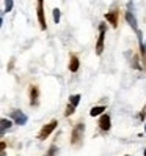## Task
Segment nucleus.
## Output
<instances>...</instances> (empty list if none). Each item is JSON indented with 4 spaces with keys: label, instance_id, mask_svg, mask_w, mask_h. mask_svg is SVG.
<instances>
[{
    "label": "nucleus",
    "instance_id": "obj_1",
    "mask_svg": "<svg viewBox=\"0 0 146 156\" xmlns=\"http://www.w3.org/2000/svg\"><path fill=\"white\" fill-rule=\"evenodd\" d=\"M85 133V125L83 123H77L76 128L72 129V137H71V144H79L80 139L83 137Z\"/></svg>",
    "mask_w": 146,
    "mask_h": 156
},
{
    "label": "nucleus",
    "instance_id": "obj_2",
    "mask_svg": "<svg viewBox=\"0 0 146 156\" xmlns=\"http://www.w3.org/2000/svg\"><path fill=\"white\" fill-rule=\"evenodd\" d=\"M57 125H58V122H57V120H52V122H50L49 125H46V126L42 128V129L39 131V136H38V139H39V140H44L46 137H47V136H49V134H50V133H52V131H53V129H55V128H57Z\"/></svg>",
    "mask_w": 146,
    "mask_h": 156
},
{
    "label": "nucleus",
    "instance_id": "obj_3",
    "mask_svg": "<svg viewBox=\"0 0 146 156\" xmlns=\"http://www.w3.org/2000/svg\"><path fill=\"white\" fill-rule=\"evenodd\" d=\"M104 36H105V27L101 25V33H99V40H97V44H96V54L101 55L102 51H104Z\"/></svg>",
    "mask_w": 146,
    "mask_h": 156
},
{
    "label": "nucleus",
    "instance_id": "obj_4",
    "mask_svg": "<svg viewBox=\"0 0 146 156\" xmlns=\"http://www.w3.org/2000/svg\"><path fill=\"white\" fill-rule=\"evenodd\" d=\"M99 126H101L102 131H108V129H110V117H108V114L101 115V118H99Z\"/></svg>",
    "mask_w": 146,
    "mask_h": 156
},
{
    "label": "nucleus",
    "instance_id": "obj_5",
    "mask_svg": "<svg viewBox=\"0 0 146 156\" xmlns=\"http://www.w3.org/2000/svg\"><path fill=\"white\" fill-rule=\"evenodd\" d=\"M38 98H39V90L36 85H32L30 88V104L32 106H36L38 104Z\"/></svg>",
    "mask_w": 146,
    "mask_h": 156
},
{
    "label": "nucleus",
    "instance_id": "obj_6",
    "mask_svg": "<svg viewBox=\"0 0 146 156\" xmlns=\"http://www.w3.org/2000/svg\"><path fill=\"white\" fill-rule=\"evenodd\" d=\"M11 117L14 118V122H16L17 125H25V123H27V117H25L21 111H13V112H11Z\"/></svg>",
    "mask_w": 146,
    "mask_h": 156
},
{
    "label": "nucleus",
    "instance_id": "obj_7",
    "mask_svg": "<svg viewBox=\"0 0 146 156\" xmlns=\"http://www.w3.org/2000/svg\"><path fill=\"white\" fill-rule=\"evenodd\" d=\"M42 6H44V3L39 0V2H38V21H39L41 29L46 30V19H44V10H42Z\"/></svg>",
    "mask_w": 146,
    "mask_h": 156
},
{
    "label": "nucleus",
    "instance_id": "obj_8",
    "mask_svg": "<svg viewBox=\"0 0 146 156\" xmlns=\"http://www.w3.org/2000/svg\"><path fill=\"white\" fill-rule=\"evenodd\" d=\"M118 16H120V13H118V11H112V13H107L105 14V19L110 22L113 27H116L118 25Z\"/></svg>",
    "mask_w": 146,
    "mask_h": 156
},
{
    "label": "nucleus",
    "instance_id": "obj_9",
    "mask_svg": "<svg viewBox=\"0 0 146 156\" xmlns=\"http://www.w3.org/2000/svg\"><path fill=\"white\" fill-rule=\"evenodd\" d=\"M0 125H2V126H0V133H2V134H5L6 129H10V128H11V122L8 120V118H2V120H0Z\"/></svg>",
    "mask_w": 146,
    "mask_h": 156
},
{
    "label": "nucleus",
    "instance_id": "obj_10",
    "mask_svg": "<svg viewBox=\"0 0 146 156\" xmlns=\"http://www.w3.org/2000/svg\"><path fill=\"white\" fill-rule=\"evenodd\" d=\"M69 69H71L72 73H76V71L79 69V58H77L76 55H72L71 60H69Z\"/></svg>",
    "mask_w": 146,
    "mask_h": 156
},
{
    "label": "nucleus",
    "instance_id": "obj_11",
    "mask_svg": "<svg viewBox=\"0 0 146 156\" xmlns=\"http://www.w3.org/2000/svg\"><path fill=\"white\" fill-rule=\"evenodd\" d=\"M102 112H105V107L104 106H97V107H93L90 111V115L91 117H96V115H104Z\"/></svg>",
    "mask_w": 146,
    "mask_h": 156
},
{
    "label": "nucleus",
    "instance_id": "obj_12",
    "mask_svg": "<svg viewBox=\"0 0 146 156\" xmlns=\"http://www.w3.org/2000/svg\"><path fill=\"white\" fill-rule=\"evenodd\" d=\"M126 21L129 22L134 29H137V19H135V16L132 14V11H127V13H126Z\"/></svg>",
    "mask_w": 146,
    "mask_h": 156
},
{
    "label": "nucleus",
    "instance_id": "obj_13",
    "mask_svg": "<svg viewBox=\"0 0 146 156\" xmlns=\"http://www.w3.org/2000/svg\"><path fill=\"white\" fill-rule=\"evenodd\" d=\"M79 101H80V95H72V96L69 98V104L76 107V106L79 104Z\"/></svg>",
    "mask_w": 146,
    "mask_h": 156
},
{
    "label": "nucleus",
    "instance_id": "obj_14",
    "mask_svg": "<svg viewBox=\"0 0 146 156\" xmlns=\"http://www.w3.org/2000/svg\"><path fill=\"white\" fill-rule=\"evenodd\" d=\"M57 151H58V148L55 145H50V148L47 150V153H46V156H55L57 154Z\"/></svg>",
    "mask_w": 146,
    "mask_h": 156
},
{
    "label": "nucleus",
    "instance_id": "obj_15",
    "mask_svg": "<svg viewBox=\"0 0 146 156\" xmlns=\"http://www.w3.org/2000/svg\"><path fill=\"white\" fill-rule=\"evenodd\" d=\"M60 10H58V8H55V10H53V21H55V24H58L60 22Z\"/></svg>",
    "mask_w": 146,
    "mask_h": 156
},
{
    "label": "nucleus",
    "instance_id": "obj_16",
    "mask_svg": "<svg viewBox=\"0 0 146 156\" xmlns=\"http://www.w3.org/2000/svg\"><path fill=\"white\" fill-rule=\"evenodd\" d=\"M74 111H76V107H74V106H71V104H68L65 115H66V117H69V115H72V114H74Z\"/></svg>",
    "mask_w": 146,
    "mask_h": 156
},
{
    "label": "nucleus",
    "instance_id": "obj_17",
    "mask_svg": "<svg viewBox=\"0 0 146 156\" xmlns=\"http://www.w3.org/2000/svg\"><path fill=\"white\" fill-rule=\"evenodd\" d=\"M13 0H8V2L5 3V11H11V8H13Z\"/></svg>",
    "mask_w": 146,
    "mask_h": 156
},
{
    "label": "nucleus",
    "instance_id": "obj_18",
    "mask_svg": "<svg viewBox=\"0 0 146 156\" xmlns=\"http://www.w3.org/2000/svg\"><path fill=\"white\" fill-rule=\"evenodd\" d=\"M141 55H143V63L146 66V48H144V46H141Z\"/></svg>",
    "mask_w": 146,
    "mask_h": 156
},
{
    "label": "nucleus",
    "instance_id": "obj_19",
    "mask_svg": "<svg viewBox=\"0 0 146 156\" xmlns=\"http://www.w3.org/2000/svg\"><path fill=\"white\" fill-rule=\"evenodd\" d=\"M0 156H5V150H2V153H0Z\"/></svg>",
    "mask_w": 146,
    "mask_h": 156
},
{
    "label": "nucleus",
    "instance_id": "obj_20",
    "mask_svg": "<svg viewBox=\"0 0 146 156\" xmlns=\"http://www.w3.org/2000/svg\"><path fill=\"white\" fill-rule=\"evenodd\" d=\"M143 154H144V156H146V150H144V151H143Z\"/></svg>",
    "mask_w": 146,
    "mask_h": 156
},
{
    "label": "nucleus",
    "instance_id": "obj_21",
    "mask_svg": "<svg viewBox=\"0 0 146 156\" xmlns=\"http://www.w3.org/2000/svg\"><path fill=\"white\" fill-rule=\"evenodd\" d=\"M144 131H146V125H144Z\"/></svg>",
    "mask_w": 146,
    "mask_h": 156
}]
</instances>
